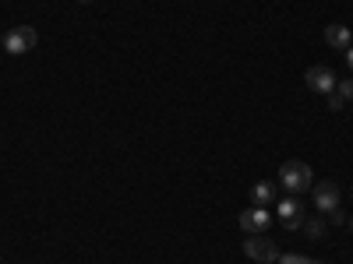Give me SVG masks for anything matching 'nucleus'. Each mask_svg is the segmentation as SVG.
Here are the masks:
<instances>
[{
  "label": "nucleus",
  "instance_id": "7ed1b4c3",
  "mask_svg": "<svg viewBox=\"0 0 353 264\" xmlns=\"http://www.w3.org/2000/svg\"><path fill=\"white\" fill-rule=\"evenodd\" d=\"M244 254H248L251 261H261V264H272V261H279V247H276L269 236H265V232H254V236H248Z\"/></svg>",
  "mask_w": 353,
  "mask_h": 264
},
{
  "label": "nucleus",
  "instance_id": "4468645a",
  "mask_svg": "<svg viewBox=\"0 0 353 264\" xmlns=\"http://www.w3.org/2000/svg\"><path fill=\"white\" fill-rule=\"evenodd\" d=\"M329 222H336V226H343V222H346V215H343V208H336V212L329 215Z\"/></svg>",
  "mask_w": 353,
  "mask_h": 264
},
{
  "label": "nucleus",
  "instance_id": "dca6fc26",
  "mask_svg": "<svg viewBox=\"0 0 353 264\" xmlns=\"http://www.w3.org/2000/svg\"><path fill=\"white\" fill-rule=\"evenodd\" d=\"M78 4H92V0H78Z\"/></svg>",
  "mask_w": 353,
  "mask_h": 264
},
{
  "label": "nucleus",
  "instance_id": "a211bd4d",
  "mask_svg": "<svg viewBox=\"0 0 353 264\" xmlns=\"http://www.w3.org/2000/svg\"><path fill=\"white\" fill-rule=\"evenodd\" d=\"M0 43H4V36H0Z\"/></svg>",
  "mask_w": 353,
  "mask_h": 264
},
{
  "label": "nucleus",
  "instance_id": "423d86ee",
  "mask_svg": "<svg viewBox=\"0 0 353 264\" xmlns=\"http://www.w3.org/2000/svg\"><path fill=\"white\" fill-rule=\"evenodd\" d=\"M269 222H272V215L265 212V208H258V204H254V208H248V212H241V219H237V226L248 232V236L265 232V229H269Z\"/></svg>",
  "mask_w": 353,
  "mask_h": 264
},
{
  "label": "nucleus",
  "instance_id": "1a4fd4ad",
  "mask_svg": "<svg viewBox=\"0 0 353 264\" xmlns=\"http://www.w3.org/2000/svg\"><path fill=\"white\" fill-rule=\"evenodd\" d=\"M251 201L258 204V208H265L269 201H276V187H272V184H265V180L254 184V187H251Z\"/></svg>",
  "mask_w": 353,
  "mask_h": 264
},
{
  "label": "nucleus",
  "instance_id": "f03ea898",
  "mask_svg": "<svg viewBox=\"0 0 353 264\" xmlns=\"http://www.w3.org/2000/svg\"><path fill=\"white\" fill-rule=\"evenodd\" d=\"M36 43H39V32L32 25H14V28H8V36H4V46L11 56H21V53H28V50H36Z\"/></svg>",
  "mask_w": 353,
  "mask_h": 264
},
{
  "label": "nucleus",
  "instance_id": "9d476101",
  "mask_svg": "<svg viewBox=\"0 0 353 264\" xmlns=\"http://www.w3.org/2000/svg\"><path fill=\"white\" fill-rule=\"evenodd\" d=\"M301 229L307 232L311 240H321V236H325V222H321V219H304V222H301Z\"/></svg>",
  "mask_w": 353,
  "mask_h": 264
},
{
  "label": "nucleus",
  "instance_id": "0eeeda50",
  "mask_svg": "<svg viewBox=\"0 0 353 264\" xmlns=\"http://www.w3.org/2000/svg\"><path fill=\"white\" fill-rule=\"evenodd\" d=\"M279 222H283L286 229H301V222H304V204L293 197V194L279 201Z\"/></svg>",
  "mask_w": 353,
  "mask_h": 264
},
{
  "label": "nucleus",
  "instance_id": "20e7f679",
  "mask_svg": "<svg viewBox=\"0 0 353 264\" xmlns=\"http://www.w3.org/2000/svg\"><path fill=\"white\" fill-rule=\"evenodd\" d=\"M311 194H314V208L321 215H332L339 208V187L332 180H321L318 187H311Z\"/></svg>",
  "mask_w": 353,
  "mask_h": 264
},
{
  "label": "nucleus",
  "instance_id": "f8f14e48",
  "mask_svg": "<svg viewBox=\"0 0 353 264\" xmlns=\"http://www.w3.org/2000/svg\"><path fill=\"white\" fill-rule=\"evenodd\" d=\"M279 264H314V261L304 254H279Z\"/></svg>",
  "mask_w": 353,
  "mask_h": 264
},
{
  "label": "nucleus",
  "instance_id": "ddd939ff",
  "mask_svg": "<svg viewBox=\"0 0 353 264\" xmlns=\"http://www.w3.org/2000/svg\"><path fill=\"white\" fill-rule=\"evenodd\" d=\"M343 106H346V102H343V99H339L336 92H329V109H336V113H339Z\"/></svg>",
  "mask_w": 353,
  "mask_h": 264
},
{
  "label": "nucleus",
  "instance_id": "f257e3e1",
  "mask_svg": "<svg viewBox=\"0 0 353 264\" xmlns=\"http://www.w3.org/2000/svg\"><path fill=\"white\" fill-rule=\"evenodd\" d=\"M279 187L290 190L293 197H297L301 190H311V187H314V173H311V166L301 162V159L283 162V166H279Z\"/></svg>",
  "mask_w": 353,
  "mask_h": 264
},
{
  "label": "nucleus",
  "instance_id": "f3484780",
  "mask_svg": "<svg viewBox=\"0 0 353 264\" xmlns=\"http://www.w3.org/2000/svg\"><path fill=\"white\" fill-rule=\"evenodd\" d=\"M350 229H353V219H350Z\"/></svg>",
  "mask_w": 353,
  "mask_h": 264
},
{
  "label": "nucleus",
  "instance_id": "2eb2a0df",
  "mask_svg": "<svg viewBox=\"0 0 353 264\" xmlns=\"http://www.w3.org/2000/svg\"><path fill=\"white\" fill-rule=\"evenodd\" d=\"M346 64H350V71H353V46L346 50Z\"/></svg>",
  "mask_w": 353,
  "mask_h": 264
},
{
  "label": "nucleus",
  "instance_id": "39448f33",
  "mask_svg": "<svg viewBox=\"0 0 353 264\" xmlns=\"http://www.w3.org/2000/svg\"><path fill=\"white\" fill-rule=\"evenodd\" d=\"M304 81H307L311 92H318V96H329L332 88H336V74H332V67H307Z\"/></svg>",
  "mask_w": 353,
  "mask_h": 264
},
{
  "label": "nucleus",
  "instance_id": "6e6552de",
  "mask_svg": "<svg viewBox=\"0 0 353 264\" xmlns=\"http://www.w3.org/2000/svg\"><path fill=\"white\" fill-rule=\"evenodd\" d=\"M325 43H329L332 50H343V53H346V50L353 46V32H350L346 25H329V28H325Z\"/></svg>",
  "mask_w": 353,
  "mask_h": 264
},
{
  "label": "nucleus",
  "instance_id": "9b49d317",
  "mask_svg": "<svg viewBox=\"0 0 353 264\" xmlns=\"http://www.w3.org/2000/svg\"><path fill=\"white\" fill-rule=\"evenodd\" d=\"M332 92L343 99V102H353V78H346V81H336V88Z\"/></svg>",
  "mask_w": 353,
  "mask_h": 264
}]
</instances>
